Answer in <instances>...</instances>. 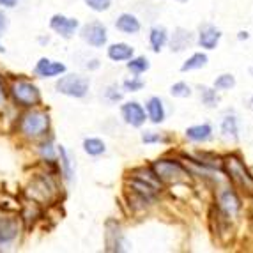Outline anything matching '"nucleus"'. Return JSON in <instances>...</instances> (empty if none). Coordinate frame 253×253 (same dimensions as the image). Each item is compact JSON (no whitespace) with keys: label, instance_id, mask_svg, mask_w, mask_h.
I'll list each match as a JSON object with an SVG mask.
<instances>
[{"label":"nucleus","instance_id":"9d476101","mask_svg":"<svg viewBox=\"0 0 253 253\" xmlns=\"http://www.w3.org/2000/svg\"><path fill=\"white\" fill-rule=\"evenodd\" d=\"M20 234V221L16 218L0 216V246H7L14 243Z\"/></svg>","mask_w":253,"mask_h":253},{"label":"nucleus","instance_id":"f03ea898","mask_svg":"<svg viewBox=\"0 0 253 253\" xmlns=\"http://www.w3.org/2000/svg\"><path fill=\"white\" fill-rule=\"evenodd\" d=\"M9 94L13 97V101L20 108H34L41 105V90L36 84L25 78H18L9 87Z\"/></svg>","mask_w":253,"mask_h":253},{"label":"nucleus","instance_id":"a211bd4d","mask_svg":"<svg viewBox=\"0 0 253 253\" xmlns=\"http://www.w3.org/2000/svg\"><path fill=\"white\" fill-rule=\"evenodd\" d=\"M167 39H169V34H167V29H165V27H152L151 34H149V42H151L152 51L158 53V51L167 44Z\"/></svg>","mask_w":253,"mask_h":253},{"label":"nucleus","instance_id":"412c9836","mask_svg":"<svg viewBox=\"0 0 253 253\" xmlns=\"http://www.w3.org/2000/svg\"><path fill=\"white\" fill-rule=\"evenodd\" d=\"M149 68H151V64H149V60L145 57H131L127 60V69H129L131 75L135 76H140L142 73L147 71Z\"/></svg>","mask_w":253,"mask_h":253},{"label":"nucleus","instance_id":"4be33fe9","mask_svg":"<svg viewBox=\"0 0 253 253\" xmlns=\"http://www.w3.org/2000/svg\"><path fill=\"white\" fill-rule=\"evenodd\" d=\"M221 133H223L227 138L237 140V133H239V127H237V119L234 115H227L221 123Z\"/></svg>","mask_w":253,"mask_h":253},{"label":"nucleus","instance_id":"9b49d317","mask_svg":"<svg viewBox=\"0 0 253 253\" xmlns=\"http://www.w3.org/2000/svg\"><path fill=\"white\" fill-rule=\"evenodd\" d=\"M219 207L227 216H236L241 209V200L236 195V191L228 188L219 195Z\"/></svg>","mask_w":253,"mask_h":253},{"label":"nucleus","instance_id":"7c9ffc66","mask_svg":"<svg viewBox=\"0 0 253 253\" xmlns=\"http://www.w3.org/2000/svg\"><path fill=\"white\" fill-rule=\"evenodd\" d=\"M163 136L154 133V131H145L144 135H142V142L144 144H156V142H163Z\"/></svg>","mask_w":253,"mask_h":253},{"label":"nucleus","instance_id":"20e7f679","mask_svg":"<svg viewBox=\"0 0 253 253\" xmlns=\"http://www.w3.org/2000/svg\"><path fill=\"white\" fill-rule=\"evenodd\" d=\"M161 182H181L188 177V172L182 169V165L173 160H158L151 167Z\"/></svg>","mask_w":253,"mask_h":253},{"label":"nucleus","instance_id":"4468645a","mask_svg":"<svg viewBox=\"0 0 253 253\" xmlns=\"http://www.w3.org/2000/svg\"><path fill=\"white\" fill-rule=\"evenodd\" d=\"M115 29L119 32H123V34H138L140 32V21L135 14H129V13H123L121 16L115 20Z\"/></svg>","mask_w":253,"mask_h":253},{"label":"nucleus","instance_id":"a878e982","mask_svg":"<svg viewBox=\"0 0 253 253\" xmlns=\"http://www.w3.org/2000/svg\"><path fill=\"white\" fill-rule=\"evenodd\" d=\"M84 2L94 13H105L112 7V0H84Z\"/></svg>","mask_w":253,"mask_h":253},{"label":"nucleus","instance_id":"ddd939ff","mask_svg":"<svg viewBox=\"0 0 253 253\" xmlns=\"http://www.w3.org/2000/svg\"><path fill=\"white\" fill-rule=\"evenodd\" d=\"M106 55H108V59L114 60V62H126V60H129L131 57L135 55V50H133V46L126 44V42H114V44L108 46Z\"/></svg>","mask_w":253,"mask_h":253},{"label":"nucleus","instance_id":"423d86ee","mask_svg":"<svg viewBox=\"0 0 253 253\" xmlns=\"http://www.w3.org/2000/svg\"><path fill=\"white\" fill-rule=\"evenodd\" d=\"M80 36L92 48H103L108 42V30L101 21H90V23L84 25L80 30Z\"/></svg>","mask_w":253,"mask_h":253},{"label":"nucleus","instance_id":"c85d7f7f","mask_svg":"<svg viewBox=\"0 0 253 253\" xmlns=\"http://www.w3.org/2000/svg\"><path fill=\"white\" fill-rule=\"evenodd\" d=\"M170 94H172L173 97H188V96H191V89H190V85H188V84H184V82H179V84L172 85Z\"/></svg>","mask_w":253,"mask_h":253},{"label":"nucleus","instance_id":"dca6fc26","mask_svg":"<svg viewBox=\"0 0 253 253\" xmlns=\"http://www.w3.org/2000/svg\"><path fill=\"white\" fill-rule=\"evenodd\" d=\"M147 115L151 119V123L160 124L165 121V106L160 97H151L147 101Z\"/></svg>","mask_w":253,"mask_h":253},{"label":"nucleus","instance_id":"bb28decb","mask_svg":"<svg viewBox=\"0 0 253 253\" xmlns=\"http://www.w3.org/2000/svg\"><path fill=\"white\" fill-rule=\"evenodd\" d=\"M234 85H236V78H234L232 75H221V76H218V80L214 82V89L227 90V89H232Z\"/></svg>","mask_w":253,"mask_h":253},{"label":"nucleus","instance_id":"e433bc0d","mask_svg":"<svg viewBox=\"0 0 253 253\" xmlns=\"http://www.w3.org/2000/svg\"><path fill=\"white\" fill-rule=\"evenodd\" d=\"M179 2H186V0H179Z\"/></svg>","mask_w":253,"mask_h":253},{"label":"nucleus","instance_id":"aec40b11","mask_svg":"<svg viewBox=\"0 0 253 253\" xmlns=\"http://www.w3.org/2000/svg\"><path fill=\"white\" fill-rule=\"evenodd\" d=\"M211 133L212 129L209 124H200V126H193L186 129V136L193 140V142H207L211 138Z\"/></svg>","mask_w":253,"mask_h":253},{"label":"nucleus","instance_id":"b1692460","mask_svg":"<svg viewBox=\"0 0 253 253\" xmlns=\"http://www.w3.org/2000/svg\"><path fill=\"white\" fill-rule=\"evenodd\" d=\"M207 64V55L206 53H195V55H191L190 59L186 60L184 64H182V68H181V71H191V69H200V68H204Z\"/></svg>","mask_w":253,"mask_h":253},{"label":"nucleus","instance_id":"cd10ccee","mask_svg":"<svg viewBox=\"0 0 253 253\" xmlns=\"http://www.w3.org/2000/svg\"><path fill=\"white\" fill-rule=\"evenodd\" d=\"M123 89L126 90V92H138V90L144 89V82L140 80L138 76H133L129 80L123 82Z\"/></svg>","mask_w":253,"mask_h":253},{"label":"nucleus","instance_id":"c9c22d12","mask_svg":"<svg viewBox=\"0 0 253 253\" xmlns=\"http://www.w3.org/2000/svg\"><path fill=\"white\" fill-rule=\"evenodd\" d=\"M237 39H248V32H239Z\"/></svg>","mask_w":253,"mask_h":253},{"label":"nucleus","instance_id":"f257e3e1","mask_svg":"<svg viewBox=\"0 0 253 253\" xmlns=\"http://www.w3.org/2000/svg\"><path fill=\"white\" fill-rule=\"evenodd\" d=\"M50 114L34 106V108H27L25 114L20 115L18 131H20L21 136H25L29 140L44 138L50 131Z\"/></svg>","mask_w":253,"mask_h":253},{"label":"nucleus","instance_id":"393cba45","mask_svg":"<svg viewBox=\"0 0 253 253\" xmlns=\"http://www.w3.org/2000/svg\"><path fill=\"white\" fill-rule=\"evenodd\" d=\"M202 101L209 108H214L219 103V97L216 94V89H209V87H202Z\"/></svg>","mask_w":253,"mask_h":253},{"label":"nucleus","instance_id":"7ed1b4c3","mask_svg":"<svg viewBox=\"0 0 253 253\" xmlns=\"http://www.w3.org/2000/svg\"><path fill=\"white\" fill-rule=\"evenodd\" d=\"M90 80L87 76L78 75V73H64L59 76V80L55 82V90L62 96L82 99L89 94Z\"/></svg>","mask_w":253,"mask_h":253},{"label":"nucleus","instance_id":"72a5a7b5","mask_svg":"<svg viewBox=\"0 0 253 253\" xmlns=\"http://www.w3.org/2000/svg\"><path fill=\"white\" fill-rule=\"evenodd\" d=\"M18 5V0H0V7L4 9H13Z\"/></svg>","mask_w":253,"mask_h":253},{"label":"nucleus","instance_id":"4c0bfd02","mask_svg":"<svg viewBox=\"0 0 253 253\" xmlns=\"http://www.w3.org/2000/svg\"><path fill=\"white\" fill-rule=\"evenodd\" d=\"M252 105H253V97H252Z\"/></svg>","mask_w":253,"mask_h":253},{"label":"nucleus","instance_id":"c756f323","mask_svg":"<svg viewBox=\"0 0 253 253\" xmlns=\"http://www.w3.org/2000/svg\"><path fill=\"white\" fill-rule=\"evenodd\" d=\"M105 97L108 99V101H112V103H117V101H121L123 99V94L119 92V89L117 87H108V89L105 90Z\"/></svg>","mask_w":253,"mask_h":253},{"label":"nucleus","instance_id":"6ab92c4d","mask_svg":"<svg viewBox=\"0 0 253 253\" xmlns=\"http://www.w3.org/2000/svg\"><path fill=\"white\" fill-rule=\"evenodd\" d=\"M191 41H193V38H191L190 30L177 29L173 32V38H172V51H182L184 48L190 46Z\"/></svg>","mask_w":253,"mask_h":253},{"label":"nucleus","instance_id":"2eb2a0df","mask_svg":"<svg viewBox=\"0 0 253 253\" xmlns=\"http://www.w3.org/2000/svg\"><path fill=\"white\" fill-rule=\"evenodd\" d=\"M219 39H221V32H219L214 25L202 27V30H200V38H199V42L202 48H206V50H214Z\"/></svg>","mask_w":253,"mask_h":253},{"label":"nucleus","instance_id":"6e6552de","mask_svg":"<svg viewBox=\"0 0 253 253\" xmlns=\"http://www.w3.org/2000/svg\"><path fill=\"white\" fill-rule=\"evenodd\" d=\"M66 71H68L66 64L60 60H51L48 57H41L34 66V75L39 78H59Z\"/></svg>","mask_w":253,"mask_h":253},{"label":"nucleus","instance_id":"473e14b6","mask_svg":"<svg viewBox=\"0 0 253 253\" xmlns=\"http://www.w3.org/2000/svg\"><path fill=\"white\" fill-rule=\"evenodd\" d=\"M5 99H7V90H5L4 80H2V76H0V108H4Z\"/></svg>","mask_w":253,"mask_h":253},{"label":"nucleus","instance_id":"2f4dec72","mask_svg":"<svg viewBox=\"0 0 253 253\" xmlns=\"http://www.w3.org/2000/svg\"><path fill=\"white\" fill-rule=\"evenodd\" d=\"M7 27H9V18H7V14L0 9V38H2V34L7 30ZM0 51H5V48L2 46V42H0Z\"/></svg>","mask_w":253,"mask_h":253},{"label":"nucleus","instance_id":"1a4fd4ad","mask_svg":"<svg viewBox=\"0 0 253 253\" xmlns=\"http://www.w3.org/2000/svg\"><path fill=\"white\" fill-rule=\"evenodd\" d=\"M121 115H123L124 123L129 124L133 127H140L142 124L147 121V115H145V110L142 108V105L136 101H127L121 106Z\"/></svg>","mask_w":253,"mask_h":253},{"label":"nucleus","instance_id":"f704fd0d","mask_svg":"<svg viewBox=\"0 0 253 253\" xmlns=\"http://www.w3.org/2000/svg\"><path fill=\"white\" fill-rule=\"evenodd\" d=\"M87 68H89V69H97V68H99V60H90V64H87Z\"/></svg>","mask_w":253,"mask_h":253},{"label":"nucleus","instance_id":"58836bf2","mask_svg":"<svg viewBox=\"0 0 253 253\" xmlns=\"http://www.w3.org/2000/svg\"><path fill=\"white\" fill-rule=\"evenodd\" d=\"M252 73H253V69H252Z\"/></svg>","mask_w":253,"mask_h":253},{"label":"nucleus","instance_id":"0eeeda50","mask_svg":"<svg viewBox=\"0 0 253 253\" xmlns=\"http://www.w3.org/2000/svg\"><path fill=\"white\" fill-rule=\"evenodd\" d=\"M50 29L62 39H71L80 29V21L76 18H69L66 14H53L50 18Z\"/></svg>","mask_w":253,"mask_h":253},{"label":"nucleus","instance_id":"5701e85b","mask_svg":"<svg viewBox=\"0 0 253 253\" xmlns=\"http://www.w3.org/2000/svg\"><path fill=\"white\" fill-rule=\"evenodd\" d=\"M39 154H41L42 160L48 161V163H55V161H57V147L53 145V140L51 138L44 140L41 144V147H39Z\"/></svg>","mask_w":253,"mask_h":253},{"label":"nucleus","instance_id":"f3484780","mask_svg":"<svg viewBox=\"0 0 253 253\" xmlns=\"http://www.w3.org/2000/svg\"><path fill=\"white\" fill-rule=\"evenodd\" d=\"M82 147H84L85 154H89V156H92V158L101 156V154H105L106 152L105 142H103L101 138H96V136H89V138H85L84 144H82Z\"/></svg>","mask_w":253,"mask_h":253},{"label":"nucleus","instance_id":"39448f33","mask_svg":"<svg viewBox=\"0 0 253 253\" xmlns=\"http://www.w3.org/2000/svg\"><path fill=\"white\" fill-rule=\"evenodd\" d=\"M225 163V170H227L228 177L232 179L237 186H241L243 190L253 191V175L246 170L245 163L236 156H228Z\"/></svg>","mask_w":253,"mask_h":253},{"label":"nucleus","instance_id":"f8f14e48","mask_svg":"<svg viewBox=\"0 0 253 253\" xmlns=\"http://www.w3.org/2000/svg\"><path fill=\"white\" fill-rule=\"evenodd\" d=\"M57 161H59V167H60V173H62V177L66 181L71 182L73 181V175H75V167H73V160H71V154L69 151L64 145H57Z\"/></svg>","mask_w":253,"mask_h":253}]
</instances>
